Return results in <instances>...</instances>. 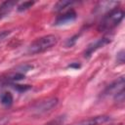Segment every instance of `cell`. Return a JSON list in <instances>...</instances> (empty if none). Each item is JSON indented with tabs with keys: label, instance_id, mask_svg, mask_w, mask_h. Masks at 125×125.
Instances as JSON below:
<instances>
[{
	"label": "cell",
	"instance_id": "5",
	"mask_svg": "<svg viewBox=\"0 0 125 125\" xmlns=\"http://www.w3.org/2000/svg\"><path fill=\"white\" fill-rule=\"evenodd\" d=\"M123 90H124V77L121 76L117 80H115L111 84H109L104 91L103 95L104 96H111L112 95L114 97L115 95H117L118 93H120Z\"/></svg>",
	"mask_w": 125,
	"mask_h": 125
},
{
	"label": "cell",
	"instance_id": "4",
	"mask_svg": "<svg viewBox=\"0 0 125 125\" xmlns=\"http://www.w3.org/2000/svg\"><path fill=\"white\" fill-rule=\"evenodd\" d=\"M110 42H111V36H104V37H102V38L92 42L91 44H89L86 47V49L84 51V58L89 59L94 52H96L100 48H103L104 46L107 45Z\"/></svg>",
	"mask_w": 125,
	"mask_h": 125
},
{
	"label": "cell",
	"instance_id": "8",
	"mask_svg": "<svg viewBox=\"0 0 125 125\" xmlns=\"http://www.w3.org/2000/svg\"><path fill=\"white\" fill-rule=\"evenodd\" d=\"M120 4V2H116V1H103L100 2L95 9V13H104V15L106 13H108L109 11L113 10L114 8H117V6Z\"/></svg>",
	"mask_w": 125,
	"mask_h": 125
},
{
	"label": "cell",
	"instance_id": "3",
	"mask_svg": "<svg viewBox=\"0 0 125 125\" xmlns=\"http://www.w3.org/2000/svg\"><path fill=\"white\" fill-rule=\"evenodd\" d=\"M57 104H58V99L57 98H55V97L47 98V99L41 100V101L37 102L36 104H34L32 108H31V111L33 114L40 115V114H43V113L50 111Z\"/></svg>",
	"mask_w": 125,
	"mask_h": 125
},
{
	"label": "cell",
	"instance_id": "9",
	"mask_svg": "<svg viewBox=\"0 0 125 125\" xmlns=\"http://www.w3.org/2000/svg\"><path fill=\"white\" fill-rule=\"evenodd\" d=\"M17 5V2L16 1H5L3 2L1 5H0V20L5 18L6 16H8L13 8Z\"/></svg>",
	"mask_w": 125,
	"mask_h": 125
},
{
	"label": "cell",
	"instance_id": "1",
	"mask_svg": "<svg viewBox=\"0 0 125 125\" xmlns=\"http://www.w3.org/2000/svg\"><path fill=\"white\" fill-rule=\"evenodd\" d=\"M124 18V11L120 8H114L113 10L106 13L99 23V31H107L117 26Z\"/></svg>",
	"mask_w": 125,
	"mask_h": 125
},
{
	"label": "cell",
	"instance_id": "15",
	"mask_svg": "<svg viewBox=\"0 0 125 125\" xmlns=\"http://www.w3.org/2000/svg\"><path fill=\"white\" fill-rule=\"evenodd\" d=\"M117 62H119V63L124 62V50H121L117 54Z\"/></svg>",
	"mask_w": 125,
	"mask_h": 125
},
{
	"label": "cell",
	"instance_id": "11",
	"mask_svg": "<svg viewBox=\"0 0 125 125\" xmlns=\"http://www.w3.org/2000/svg\"><path fill=\"white\" fill-rule=\"evenodd\" d=\"M74 3H75L74 1H67V0L59 1V2H57V3L55 4L54 10H55L56 12H61V11H62V10H64L65 8H67V7L71 6V5H73Z\"/></svg>",
	"mask_w": 125,
	"mask_h": 125
},
{
	"label": "cell",
	"instance_id": "12",
	"mask_svg": "<svg viewBox=\"0 0 125 125\" xmlns=\"http://www.w3.org/2000/svg\"><path fill=\"white\" fill-rule=\"evenodd\" d=\"M33 5H34V2L33 1H25V2H22L21 4H20L18 6V11L19 12H23V11L31 8Z\"/></svg>",
	"mask_w": 125,
	"mask_h": 125
},
{
	"label": "cell",
	"instance_id": "14",
	"mask_svg": "<svg viewBox=\"0 0 125 125\" xmlns=\"http://www.w3.org/2000/svg\"><path fill=\"white\" fill-rule=\"evenodd\" d=\"M78 38H79V34H75V35H73L72 37L68 38V39L66 40V42H65V47H67V48L72 47V46L76 43V41H77Z\"/></svg>",
	"mask_w": 125,
	"mask_h": 125
},
{
	"label": "cell",
	"instance_id": "2",
	"mask_svg": "<svg viewBox=\"0 0 125 125\" xmlns=\"http://www.w3.org/2000/svg\"><path fill=\"white\" fill-rule=\"evenodd\" d=\"M58 41H59L58 37L53 34L42 36V37L34 40L29 45V47L27 48V53L29 55H36V54L43 53V52L51 49L55 45H57Z\"/></svg>",
	"mask_w": 125,
	"mask_h": 125
},
{
	"label": "cell",
	"instance_id": "10",
	"mask_svg": "<svg viewBox=\"0 0 125 125\" xmlns=\"http://www.w3.org/2000/svg\"><path fill=\"white\" fill-rule=\"evenodd\" d=\"M13 101H14V98L10 92H3L0 95V102L5 106H10L13 104Z\"/></svg>",
	"mask_w": 125,
	"mask_h": 125
},
{
	"label": "cell",
	"instance_id": "7",
	"mask_svg": "<svg viewBox=\"0 0 125 125\" xmlns=\"http://www.w3.org/2000/svg\"><path fill=\"white\" fill-rule=\"evenodd\" d=\"M76 18H77L76 12L73 9H69L66 12H64L63 14L57 17V19L55 21V25H62V24H65L67 22H71V21H75Z\"/></svg>",
	"mask_w": 125,
	"mask_h": 125
},
{
	"label": "cell",
	"instance_id": "13",
	"mask_svg": "<svg viewBox=\"0 0 125 125\" xmlns=\"http://www.w3.org/2000/svg\"><path fill=\"white\" fill-rule=\"evenodd\" d=\"M11 86H12V88H14L15 90H17L19 92H24L31 88L30 85H20V84H15V83H12Z\"/></svg>",
	"mask_w": 125,
	"mask_h": 125
},
{
	"label": "cell",
	"instance_id": "6",
	"mask_svg": "<svg viewBox=\"0 0 125 125\" xmlns=\"http://www.w3.org/2000/svg\"><path fill=\"white\" fill-rule=\"evenodd\" d=\"M110 119L111 117L108 115H97V116H93V117L81 120L78 123L73 125H102L108 122Z\"/></svg>",
	"mask_w": 125,
	"mask_h": 125
},
{
	"label": "cell",
	"instance_id": "17",
	"mask_svg": "<svg viewBox=\"0 0 125 125\" xmlns=\"http://www.w3.org/2000/svg\"><path fill=\"white\" fill-rule=\"evenodd\" d=\"M67 67H70V68H79V67H81V64L78 63V62H73V63L68 64Z\"/></svg>",
	"mask_w": 125,
	"mask_h": 125
},
{
	"label": "cell",
	"instance_id": "16",
	"mask_svg": "<svg viewBox=\"0 0 125 125\" xmlns=\"http://www.w3.org/2000/svg\"><path fill=\"white\" fill-rule=\"evenodd\" d=\"M11 31L10 30H3V31H0V41L5 39L6 37H8L10 35Z\"/></svg>",
	"mask_w": 125,
	"mask_h": 125
}]
</instances>
